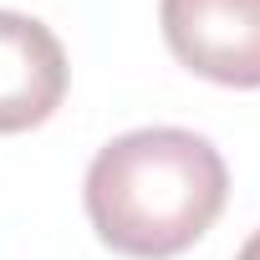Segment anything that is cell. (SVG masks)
<instances>
[{
    "label": "cell",
    "mask_w": 260,
    "mask_h": 260,
    "mask_svg": "<svg viewBox=\"0 0 260 260\" xmlns=\"http://www.w3.org/2000/svg\"><path fill=\"white\" fill-rule=\"evenodd\" d=\"M230 199L219 148L189 127H133L97 148L82 204L97 240L127 260H174L214 230Z\"/></svg>",
    "instance_id": "1"
},
{
    "label": "cell",
    "mask_w": 260,
    "mask_h": 260,
    "mask_svg": "<svg viewBox=\"0 0 260 260\" xmlns=\"http://www.w3.org/2000/svg\"><path fill=\"white\" fill-rule=\"evenodd\" d=\"M158 26L179 67L214 87H260V0H158Z\"/></svg>",
    "instance_id": "2"
},
{
    "label": "cell",
    "mask_w": 260,
    "mask_h": 260,
    "mask_svg": "<svg viewBox=\"0 0 260 260\" xmlns=\"http://www.w3.org/2000/svg\"><path fill=\"white\" fill-rule=\"evenodd\" d=\"M72 87L67 46L61 36L26 16V11H0V138L41 127Z\"/></svg>",
    "instance_id": "3"
},
{
    "label": "cell",
    "mask_w": 260,
    "mask_h": 260,
    "mask_svg": "<svg viewBox=\"0 0 260 260\" xmlns=\"http://www.w3.org/2000/svg\"><path fill=\"white\" fill-rule=\"evenodd\" d=\"M235 260H260V230H255V235L240 245V255H235Z\"/></svg>",
    "instance_id": "4"
}]
</instances>
